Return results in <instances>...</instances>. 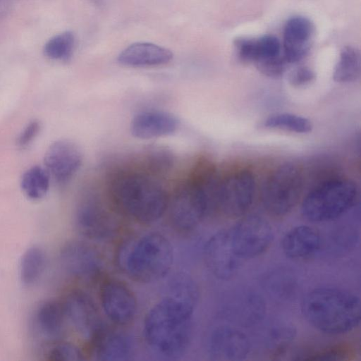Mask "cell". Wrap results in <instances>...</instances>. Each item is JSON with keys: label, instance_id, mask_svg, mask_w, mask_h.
Instances as JSON below:
<instances>
[{"label": "cell", "instance_id": "29", "mask_svg": "<svg viewBox=\"0 0 361 361\" xmlns=\"http://www.w3.org/2000/svg\"><path fill=\"white\" fill-rule=\"evenodd\" d=\"M351 349L347 344L336 343L302 352L294 360L307 361H336L348 359Z\"/></svg>", "mask_w": 361, "mask_h": 361}, {"label": "cell", "instance_id": "19", "mask_svg": "<svg viewBox=\"0 0 361 361\" xmlns=\"http://www.w3.org/2000/svg\"><path fill=\"white\" fill-rule=\"evenodd\" d=\"M179 121L164 111H145L136 114L130 123L132 135L140 139L169 135L176 131Z\"/></svg>", "mask_w": 361, "mask_h": 361}, {"label": "cell", "instance_id": "13", "mask_svg": "<svg viewBox=\"0 0 361 361\" xmlns=\"http://www.w3.org/2000/svg\"><path fill=\"white\" fill-rule=\"evenodd\" d=\"M67 322L86 343L105 325L92 298L84 291H71L62 302Z\"/></svg>", "mask_w": 361, "mask_h": 361}, {"label": "cell", "instance_id": "14", "mask_svg": "<svg viewBox=\"0 0 361 361\" xmlns=\"http://www.w3.org/2000/svg\"><path fill=\"white\" fill-rule=\"evenodd\" d=\"M204 258L209 270L219 279L228 280L236 274L240 259L233 251L229 230L219 231L207 241Z\"/></svg>", "mask_w": 361, "mask_h": 361}, {"label": "cell", "instance_id": "26", "mask_svg": "<svg viewBox=\"0 0 361 361\" xmlns=\"http://www.w3.org/2000/svg\"><path fill=\"white\" fill-rule=\"evenodd\" d=\"M45 262V253L39 246L29 247L23 255L20 263L21 281L27 286L37 282L44 271Z\"/></svg>", "mask_w": 361, "mask_h": 361}, {"label": "cell", "instance_id": "34", "mask_svg": "<svg viewBox=\"0 0 361 361\" xmlns=\"http://www.w3.org/2000/svg\"><path fill=\"white\" fill-rule=\"evenodd\" d=\"M239 59L247 63H255L258 58L257 39L240 37L234 41Z\"/></svg>", "mask_w": 361, "mask_h": 361}, {"label": "cell", "instance_id": "37", "mask_svg": "<svg viewBox=\"0 0 361 361\" xmlns=\"http://www.w3.org/2000/svg\"><path fill=\"white\" fill-rule=\"evenodd\" d=\"M40 128L39 123L36 121L30 122L20 133L18 143L21 147L28 145L37 136Z\"/></svg>", "mask_w": 361, "mask_h": 361}, {"label": "cell", "instance_id": "8", "mask_svg": "<svg viewBox=\"0 0 361 361\" xmlns=\"http://www.w3.org/2000/svg\"><path fill=\"white\" fill-rule=\"evenodd\" d=\"M60 259L64 269L74 278L85 283H97L105 276L104 258L90 243L73 240L61 250Z\"/></svg>", "mask_w": 361, "mask_h": 361}, {"label": "cell", "instance_id": "25", "mask_svg": "<svg viewBox=\"0 0 361 361\" xmlns=\"http://www.w3.org/2000/svg\"><path fill=\"white\" fill-rule=\"evenodd\" d=\"M360 71L361 55L360 50L353 46L343 47L334 71V80L338 82L355 81L360 77Z\"/></svg>", "mask_w": 361, "mask_h": 361}, {"label": "cell", "instance_id": "7", "mask_svg": "<svg viewBox=\"0 0 361 361\" xmlns=\"http://www.w3.org/2000/svg\"><path fill=\"white\" fill-rule=\"evenodd\" d=\"M255 191V180L248 171L235 172L218 183L214 209L229 217H238L250 207Z\"/></svg>", "mask_w": 361, "mask_h": 361}, {"label": "cell", "instance_id": "2", "mask_svg": "<svg viewBox=\"0 0 361 361\" xmlns=\"http://www.w3.org/2000/svg\"><path fill=\"white\" fill-rule=\"evenodd\" d=\"M114 260L117 268L130 279L143 283L154 282L170 271L173 247L159 233L134 235L118 243Z\"/></svg>", "mask_w": 361, "mask_h": 361}, {"label": "cell", "instance_id": "27", "mask_svg": "<svg viewBox=\"0 0 361 361\" xmlns=\"http://www.w3.org/2000/svg\"><path fill=\"white\" fill-rule=\"evenodd\" d=\"M49 173L35 166L27 170L21 178V188L27 197L32 200L43 197L49 188Z\"/></svg>", "mask_w": 361, "mask_h": 361}, {"label": "cell", "instance_id": "18", "mask_svg": "<svg viewBox=\"0 0 361 361\" xmlns=\"http://www.w3.org/2000/svg\"><path fill=\"white\" fill-rule=\"evenodd\" d=\"M82 153L73 142L61 140L51 144L44 156L47 171L57 180H69L79 169L82 164Z\"/></svg>", "mask_w": 361, "mask_h": 361}, {"label": "cell", "instance_id": "1", "mask_svg": "<svg viewBox=\"0 0 361 361\" xmlns=\"http://www.w3.org/2000/svg\"><path fill=\"white\" fill-rule=\"evenodd\" d=\"M195 305L171 295L156 303L144 320L143 333L147 344L165 357L183 353L191 340Z\"/></svg>", "mask_w": 361, "mask_h": 361}, {"label": "cell", "instance_id": "33", "mask_svg": "<svg viewBox=\"0 0 361 361\" xmlns=\"http://www.w3.org/2000/svg\"><path fill=\"white\" fill-rule=\"evenodd\" d=\"M257 62L280 56L281 43L279 39L272 35H264L257 39Z\"/></svg>", "mask_w": 361, "mask_h": 361}, {"label": "cell", "instance_id": "4", "mask_svg": "<svg viewBox=\"0 0 361 361\" xmlns=\"http://www.w3.org/2000/svg\"><path fill=\"white\" fill-rule=\"evenodd\" d=\"M301 310L314 328L330 335L349 332L360 321L359 298L337 288L321 287L310 291L302 300Z\"/></svg>", "mask_w": 361, "mask_h": 361}, {"label": "cell", "instance_id": "16", "mask_svg": "<svg viewBox=\"0 0 361 361\" xmlns=\"http://www.w3.org/2000/svg\"><path fill=\"white\" fill-rule=\"evenodd\" d=\"M85 353L99 360H127L133 355L130 339L104 325L87 343Z\"/></svg>", "mask_w": 361, "mask_h": 361}, {"label": "cell", "instance_id": "12", "mask_svg": "<svg viewBox=\"0 0 361 361\" xmlns=\"http://www.w3.org/2000/svg\"><path fill=\"white\" fill-rule=\"evenodd\" d=\"M116 213L110 211L98 200L89 198L80 204L76 212L77 229L82 235L90 240L111 239L120 231L121 225Z\"/></svg>", "mask_w": 361, "mask_h": 361}, {"label": "cell", "instance_id": "10", "mask_svg": "<svg viewBox=\"0 0 361 361\" xmlns=\"http://www.w3.org/2000/svg\"><path fill=\"white\" fill-rule=\"evenodd\" d=\"M99 284V301L107 318L118 326L130 324L137 310L133 291L126 283L115 278L104 276Z\"/></svg>", "mask_w": 361, "mask_h": 361}, {"label": "cell", "instance_id": "36", "mask_svg": "<svg viewBox=\"0 0 361 361\" xmlns=\"http://www.w3.org/2000/svg\"><path fill=\"white\" fill-rule=\"evenodd\" d=\"M315 78L314 72L306 66L295 69L289 76V82L294 87H301L309 84Z\"/></svg>", "mask_w": 361, "mask_h": 361}, {"label": "cell", "instance_id": "3", "mask_svg": "<svg viewBox=\"0 0 361 361\" xmlns=\"http://www.w3.org/2000/svg\"><path fill=\"white\" fill-rule=\"evenodd\" d=\"M114 211L140 224H151L166 212L169 197L164 188L150 176L138 173L117 177L111 189Z\"/></svg>", "mask_w": 361, "mask_h": 361}, {"label": "cell", "instance_id": "15", "mask_svg": "<svg viewBox=\"0 0 361 361\" xmlns=\"http://www.w3.org/2000/svg\"><path fill=\"white\" fill-rule=\"evenodd\" d=\"M208 350L212 360L239 361L247 357L251 343L247 336L240 330L223 326L212 332Z\"/></svg>", "mask_w": 361, "mask_h": 361}, {"label": "cell", "instance_id": "22", "mask_svg": "<svg viewBox=\"0 0 361 361\" xmlns=\"http://www.w3.org/2000/svg\"><path fill=\"white\" fill-rule=\"evenodd\" d=\"M261 285L270 297L280 302L293 300L299 288L295 273L285 266L274 267L264 273Z\"/></svg>", "mask_w": 361, "mask_h": 361}, {"label": "cell", "instance_id": "21", "mask_svg": "<svg viewBox=\"0 0 361 361\" xmlns=\"http://www.w3.org/2000/svg\"><path fill=\"white\" fill-rule=\"evenodd\" d=\"M168 49L149 42H137L123 49L118 57L120 63L131 67L159 66L173 59Z\"/></svg>", "mask_w": 361, "mask_h": 361}, {"label": "cell", "instance_id": "17", "mask_svg": "<svg viewBox=\"0 0 361 361\" xmlns=\"http://www.w3.org/2000/svg\"><path fill=\"white\" fill-rule=\"evenodd\" d=\"M315 36L314 23L304 16L289 18L283 30V57L288 63L302 60L309 53Z\"/></svg>", "mask_w": 361, "mask_h": 361}, {"label": "cell", "instance_id": "32", "mask_svg": "<svg viewBox=\"0 0 361 361\" xmlns=\"http://www.w3.org/2000/svg\"><path fill=\"white\" fill-rule=\"evenodd\" d=\"M50 361H78L87 359L85 350L69 342H59L48 353Z\"/></svg>", "mask_w": 361, "mask_h": 361}, {"label": "cell", "instance_id": "23", "mask_svg": "<svg viewBox=\"0 0 361 361\" xmlns=\"http://www.w3.org/2000/svg\"><path fill=\"white\" fill-rule=\"evenodd\" d=\"M296 335L295 327L284 322H274L260 332L259 343L266 353L273 359L285 354Z\"/></svg>", "mask_w": 361, "mask_h": 361}, {"label": "cell", "instance_id": "24", "mask_svg": "<svg viewBox=\"0 0 361 361\" xmlns=\"http://www.w3.org/2000/svg\"><path fill=\"white\" fill-rule=\"evenodd\" d=\"M35 320L43 336L54 341L60 338L67 322L62 302L55 300L44 302L37 307Z\"/></svg>", "mask_w": 361, "mask_h": 361}, {"label": "cell", "instance_id": "5", "mask_svg": "<svg viewBox=\"0 0 361 361\" xmlns=\"http://www.w3.org/2000/svg\"><path fill=\"white\" fill-rule=\"evenodd\" d=\"M357 195V187L351 180L341 178L326 181L305 197L302 214L312 222L336 219L353 206Z\"/></svg>", "mask_w": 361, "mask_h": 361}, {"label": "cell", "instance_id": "20", "mask_svg": "<svg viewBox=\"0 0 361 361\" xmlns=\"http://www.w3.org/2000/svg\"><path fill=\"white\" fill-rule=\"evenodd\" d=\"M322 240L319 232L307 226L292 228L283 238L281 248L287 257L304 261L313 257L321 249Z\"/></svg>", "mask_w": 361, "mask_h": 361}, {"label": "cell", "instance_id": "6", "mask_svg": "<svg viewBox=\"0 0 361 361\" xmlns=\"http://www.w3.org/2000/svg\"><path fill=\"white\" fill-rule=\"evenodd\" d=\"M302 190L300 170L291 164L282 165L271 173L264 186L263 206L270 215L284 216L298 204Z\"/></svg>", "mask_w": 361, "mask_h": 361}, {"label": "cell", "instance_id": "30", "mask_svg": "<svg viewBox=\"0 0 361 361\" xmlns=\"http://www.w3.org/2000/svg\"><path fill=\"white\" fill-rule=\"evenodd\" d=\"M74 45V35L65 31L50 38L44 44L43 51L51 59L66 61L71 56Z\"/></svg>", "mask_w": 361, "mask_h": 361}, {"label": "cell", "instance_id": "28", "mask_svg": "<svg viewBox=\"0 0 361 361\" xmlns=\"http://www.w3.org/2000/svg\"><path fill=\"white\" fill-rule=\"evenodd\" d=\"M262 126L296 133H307L312 129V124L309 119L290 113L271 115L263 121Z\"/></svg>", "mask_w": 361, "mask_h": 361}, {"label": "cell", "instance_id": "31", "mask_svg": "<svg viewBox=\"0 0 361 361\" xmlns=\"http://www.w3.org/2000/svg\"><path fill=\"white\" fill-rule=\"evenodd\" d=\"M144 159L150 170L163 173L169 171L173 166L174 155L165 145H150L145 149Z\"/></svg>", "mask_w": 361, "mask_h": 361}, {"label": "cell", "instance_id": "9", "mask_svg": "<svg viewBox=\"0 0 361 361\" xmlns=\"http://www.w3.org/2000/svg\"><path fill=\"white\" fill-rule=\"evenodd\" d=\"M266 310V302L260 294L250 288L241 287L228 291L224 297L220 314L234 325L247 328L262 322Z\"/></svg>", "mask_w": 361, "mask_h": 361}, {"label": "cell", "instance_id": "11", "mask_svg": "<svg viewBox=\"0 0 361 361\" xmlns=\"http://www.w3.org/2000/svg\"><path fill=\"white\" fill-rule=\"evenodd\" d=\"M229 232L233 251L240 259L262 255L269 249L274 238L269 223L256 215L244 217Z\"/></svg>", "mask_w": 361, "mask_h": 361}, {"label": "cell", "instance_id": "35", "mask_svg": "<svg viewBox=\"0 0 361 361\" xmlns=\"http://www.w3.org/2000/svg\"><path fill=\"white\" fill-rule=\"evenodd\" d=\"M286 62L285 58L281 55L266 60H262L256 63L259 71L264 75L272 77L278 78L283 74L286 71Z\"/></svg>", "mask_w": 361, "mask_h": 361}]
</instances>
